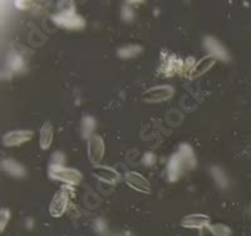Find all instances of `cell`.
<instances>
[{
  "label": "cell",
  "mask_w": 251,
  "mask_h": 236,
  "mask_svg": "<svg viewBox=\"0 0 251 236\" xmlns=\"http://www.w3.org/2000/svg\"><path fill=\"white\" fill-rule=\"evenodd\" d=\"M49 177L55 181L64 182L67 185L71 186H77L82 182V174L75 168L66 167V166H55V165H49L48 168Z\"/></svg>",
  "instance_id": "obj_3"
},
{
  "label": "cell",
  "mask_w": 251,
  "mask_h": 236,
  "mask_svg": "<svg viewBox=\"0 0 251 236\" xmlns=\"http://www.w3.org/2000/svg\"><path fill=\"white\" fill-rule=\"evenodd\" d=\"M156 161H157L156 155H154L153 152H151V151L146 152V154L143 155V157H142L143 165L147 166V167H151V166H153L154 163H156Z\"/></svg>",
  "instance_id": "obj_23"
},
{
  "label": "cell",
  "mask_w": 251,
  "mask_h": 236,
  "mask_svg": "<svg viewBox=\"0 0 251 236\" xmlns=\"http://www.w3.org/2000/svg\"><path fill=\"white\" fill-rule=\"evenodd\" d=\"M104 141L100 136L94 134L88 139V158L93 166H100L103 157H104Z\"/></svg>",
  "instance_id": "obj_6"
},
{
  "label": "cell",
  "mask_w": 251,
  "mask_h": 236,
  "mask_svg": "<svg viewBox=\"0 0 251 236\" xmlns=\"http://www.w3.org/2000/svg\"><path fill=\"white\" fill-rule=\"evenodd\" d=\"M181 225L186 229H199V230H201L202 228L210 225V217L203 215V213H192V215H187L186 217H183Z\"/></svg>",
  "instance_id": "obj_15"
},
{
  "label": "cell",
  "mask_w": 251,
  "mask_h": 236,
  "mask_svg": "<svg viewBox=\"0 0 251 236\" xmlns=\"http://www.w3.org/2000/svg\"><path fill=\"white\" fill-rule=\"evenodd\" d=\"M33 138V132L29 130H18V131H12L6 133L3 138L4 146L6 147H17L24 143L29 142Z\"/></svg>",
  "instance_id": "obj_9"
},
{
  "label": "cell",
  "mask_w": 251,
  "mask_h": 236,
  "mask_svg": "<svg viewBox=\"0 0 251 236\" xmlns=\"http://www.w3.org/2000/svg\"><path fill=\"white\" fill-rule=\"evenodd\" d=\"M175 89L172 85H157L153 88L146 91L143 94V101L149 103H160L169 101L174 96Z\"/></svg>",
  "instance_id": "obj_5"
},
{
  "label": "cell",
  "mask_w": 251,
  "mask_h": 236,
  "mask_svg": "<svg viewBox=\"0 0 251 236\" xmlns=\"http://www.w3.org/2000/svg\"><path fill=\"white\" fill-rule=\"evenodd\" d=\"M53 137H54V132H53V126L49 122H46L42 128H40L39 134V145L42 150H49L53 142Z\"/></svg>",
  "instance_id": "obj_17"
},
{
  "label": "cell",
  "mask_w": 251,
  "mask_h": 236,
  "mask_svg": "<svg viewBox=\"0 0 251 236\" xmlns=\"http://www.w3.org/2000/svg\"><path fill=\"white\" fill-rule=\"evenodd\" d=\"M211 175L214 177L216 185L220 188H226L228 185V179L226 176V174L223 171V168L219 167V166H212L211 167Z\"/></svg>",
  "instance_id": "obj_20"
},
{
  "label": "cell",
  "mask_w": 251,
  "mask_h": 236,
  "mask_svg": "<svg viewBox=\"0 0 251 236\" xmlns=\"http://www.w3.org/2000/svg\"><path fill=\"white\" fill-rule=\"evenodd\" d=\"M216 62H217L216 58L211 57V55H206V57H203L202 59L196 62V64H195V67L192 68V71L190 72V74H188V78L195 79V78L201 77V76H203L206 72L210 71V69L216 64Z\"/></svg>",
  "instance_id": "obj_13"
},
{
  "label": "cell",
  "mask_w": 251,
  "mask_h": 236,
  "mask_svg": "<svg viewBox=\"0 0 251 236\" xmlns=\"http://www.w3.org/2000/svg\"><path fill=\"white\" fill-rule=\"evenodd\" d=\"M211 229L216 234V236H231V229L224 224L211 225Z\"/></svg>",
  "instance_id": "obj_21"
},
{
  "label": "cell",
  "mask_w": 251,
  "mask_h": 236,
  "mask_svg": "<svg viewBox=\"0 0 251 236\" xmlns=\"http://www.w3.org/2000/svg\"><path fill=\"white\" fill-rule=\"evenodd\" d=\"M158 73L162 77H174L176 74L185 73V60L169 52H163L161 54Z\"/></svg>",
  "instance_id": "obj_4"
},
{
  "label": "cell",
  "mask_w": 251,
  "mask_h": 236,
  "mask_svg": "<svg viewBox=\"0 0 251 236\" xmlns=\"http://www.w3.org/2000/svg\"><path fill=\"white\" fill-rule=\"evenodd\" d=\"M75 195V191L71 185L63 186L57 194L54 195L49 206V212L53 217H60L68 210L72 202V197Z\"/></svg>",
  "instance_id": "obj_2"
},
{
  "label": "cell",
  "mask_w": 251,
  "mask_h": 236,
  "mask_svg": "<svg viewBox=\"0 0 251 236\" xmlns=\"http://www.w3.org/2000/svg\"><path fill=\"white\" fill-rule=\"evenodd\" d=\"M141 52H142V47L138 44H131V46H126L118 49L117 55L123 59H129V58L137 57Z\"/></svg>",
  "instance_id": "obj_18"
},
{
  "label": "cell",
  "mask_w": 251,
  "mask_h": 236,
  "mask_svg": "<svg viewBox=\"0 0 251 236\" xmlns=\"http://www.w3.org/2000/svg\"><path fill=\"white\" fill-rule=\"evenodd\" d=\"M206 51L208 52V55L216 58L217 60H223V62H228V53L225 49V47L214 37H205L203 39Z\"/></svg>",
  "instance_id": "obj_8"
},
{
  "label": "cell",
  "mask_w": 251,
  "mask_h": 236,
  "mask_svg": "<svg viewBox=\"0 0 251 236\" xmlns=\"http://www.w3.org/2000/svg\"><path fill=\"white\" fill-rule=\"evenodd\" d=\"M1 168L5 171L6 174H9L13 177H17V179H22V177L25 176L26 174L25 168L20 165L19 162H17V161H14V159L12 158L3 159V162H1Z\"/></svg>",
  "instance_id": "obj_16"
},
{
  "label": "cell",
  "mask_w": 251,
  "mask_h": 236,
  "mask_svg": "<svg viewBox=\"0 0 251 236\" xmlns=\"http://www.w3.org/2000/svg\"><path fill=\"white\" fill-rule=\"evenodd\" d=\"M122 19L126 20V22H132L134 19V12L133 9L129 6V4L123 6L122 9Z\"/></svg>",
  "instance_id": "obj_24"
},
{
  "label": "cell",
  "mask_w": 251,
  "mask_h": 236,
  "mask_svg": "<svg viewBox=\"0 0 251 236\" xmlns=\"http://www.w3.org/2000/svg\"><path fill=\"white\" fill-rule=\"evenodd\" d=\"M34 221H33V219H26V229H33V226H34Z\"/></svg>",
  "instance_id": "obj_29"
},
{
  "label": "cell",
  "mask_w": 251,
  "mask_h": 236,
  "mask_svg": "<svg viewBox=\"0 0 251 236\" xmlns=\"http://www.w3.org/2000/svg\"><path fill=\"white\" fill-rule=\"evenodd\" d=\"M26 68L25 59L22 54L17 53V52H13L8 55V59H6V72L10 74H19L23 73Z\"/></svg>",
  "instance_id": "obj_14"
},
{
  "label": "cell",
  "mask_w": 251,
  "mask_h": 236,
  "mask_svg": "<svg viewBox=\"0 0 251 236\" xmlns=\"http://www.w3.org/2000/svg\"><path fill=\"white\" fill-rule=\"evenodd\" d=\"M96 131V120L92 116L83 117L82 120V136L83 138L89 139L94 136Z\"/></svg>",
  "instance_id": "obj_19"
},
{
  "label": "cell",
  "mask_w": 251,
  "mask_h": 236,
  "mask_svg": "<svg viewBox=\"0 0 251 236\" xmlns=\"http://www.w3.org/2000/svg\"><path fill=\"white\" fill-rule=\"evenodd\" d=\"M14 5H15V8L19 9V10H25V9L29 8L28 1H20V0H18V1H15Z\"/></svg>",
  "instance_id": "obj_28"
},
{
  "label": "cell",
  "mask_w": 251,
  "mask_h": 236,
  "mask_svg": "<svg viewBox=\"0 0 251 236\" xmlns=\"http://www.w3.org/2000/svg\"><path fill=\"white\" fill-rule=\"evenodd\" d=\"M93 228H94V230H96V233H98V234L106 233V231H107V222L100 217V219H97L96 221H94Z\"/></svg>",
  "instance_id": "obj_26"
},
{
  "label": "cell",
  "mask_w": 251,
  "mask_h": 236,
  "mask_svg": "<svg viewBox=\"0 0 251 236\" xmlns=\"http://www.w3.org/2000/svg\"><path fill=\"white\" fill-rule=\"evenodd\" d=\"M9 220H10V211L8 209H1V211H0V231L1 233L5 230Z\"/></svg>",
  "instance_id": "obj_22"
},
{
  "label": "cell",
  "mask_w": 251,
  "mask_h": 236,
  "mask_svg": "<svg viewBox=\"0 0 251 236\" xmlns=\"http://www.w3.org/2000/svg\"><path fill=\"white\" fill-rule=\"evenodd\" d=\"M66 162V156L62 154V152H55L51 157L50 165H55V166H63Z\"/></svg>",
  "instance_id": "obj_25"
},
{
  "label": "cell",
  "mask_w": 251,
  "mask_h": 236,
  "mask_svg": "<svg viewBox=\"0 0 251 236\" xmlns=\"http://www.w3.org/2000/svg\"><path fill=\"white\" fill-rule=\"evenodd\" d=\"M53 22L60 28L68 29V30H82L86 28V20L82 15L77 14L75 8L72 6L71 9H64L62 12L53 15Z\"/></svg>",
  "instance_id": "obj_1"
},
{
  "label": "cell",
  "mask_w": 251,
  "mask_h": 236,
  "mask_svg": "<svg viewBox=\"0 0 251 236\" xmlns=\"http://www.w3.org/2000/svg\"><path fill=\"white\" fill-rule=\"evenodd\" d=\"M185 170L182 159L180 155L174 154L169 159L167 167H166V174H167V180L170 182H176L182 175V171Z\"/></svg>",
  "instance_id": "obj_10"
},
{
  "label": "cell",
  "mask_w": 251,
  "mask_h": 236,
  "mask_svg": "<svg viewBox=\"0 0 251 236\" xmlns=\"http://www.w3.org/2000/svg\"><path fill=\"white\" fill-rule=\"evenodd\" d=\"M93 176L109 185H116L121 180V175L117 171L107 166H96L93 170Z\"/></svg>",
  "instance_id": "obj_11"
},
{
  "label": "cell",
  "mask_w": 251,
  "mask_h": 236,
  "mask_svg": "<svg viewBox=\"0 0 251 236\" xmlns=\"http://www.w3.org/2000/svg\"><path fill=\"white\" fill-rule=\"evenodd\" d=\"M126 184L134 191L141 192V194H150L152 191L151 184L145 176H142L138 172H128L126 175Z\"/></svg>",
  "instance_id": "obj_7"
},
{
  "label": "cell",
  "mask_w": 251,
  "mask_h": 236,
  "mask_svg": "<svg viewBox=\"0 0 251 236\" xmlns=\"http://www.w3.org/2000/svg\"><path fill=\"white\" fill-rule=\"evenodd\" d=\"M122 236H132V235H131V234H129V233H125Z\"/></svg>",
  "instance_id": "obj_30"
},
{
  "label": "cell",
  "mask_w": 251,
  "mask_h": 236,
  "mask_svg": "<svg viewBox=\"0 0 251 236\" xmlns=\"http://www.w3.org/2000/svg\"><path fill=\"white\" fill-rule=\"evenodd\" d=\"M177 154L180 155L181 159H182L183 166H185V170L191 171L195 170L197 166V159L196 155H195L194 148L188 143H181L180 147H178V152Z\"/></svg>",
  "instance_id": "obj_12"
},
{
  "label": "cell",
  "mask_w": 251,
  "mask_h": 236,
  "mask_svg": "<svg viewBox=\"0 0 251 236\" xmlns=\"http://www.w3.org/2000/svg\"><path fill=\"white\" fill-rule=\"evenodd\" d=\"M200 236H216V234L211 229V225H208V226H205V228L201 229Z\"/></svg>",
  "instance_id": "obj_27"
}]
</instances>
